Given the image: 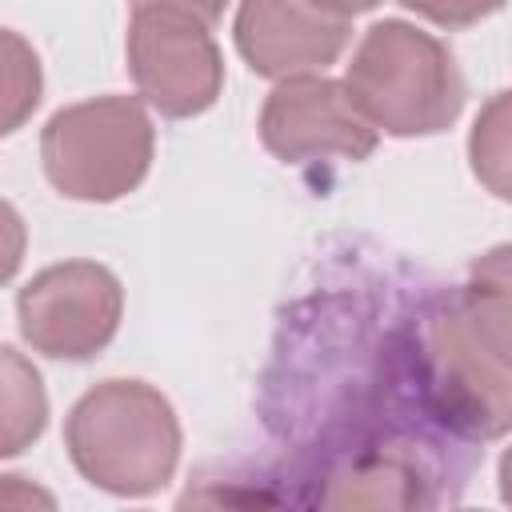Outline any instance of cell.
<instances>
[{
  "mask_svg": "<svg viewBox=\"0 0 512 512\" xmlns=\"http://www.w3.org/2000/svg\"><path fill=\"white\" fill-rule=\"evenodd\" d=\"M180 444L176 408L148 380H100L64 420V448L76 472L92 488L128 500L152 496L172 480Z\"/></svg>",
  "mask_w": 512,
  "mask_h": 512,
  "instance_id": "cell-1",
  "label": "cell"
},
{
  "mask_svg": "<svg viewBox=\"0 0 512 512\" xmlns=\"http://www.w3.org/2000/svg\"><path fill=\"white\" fill-rule=\"evenodd\" d=\"M428 388L452 420V428L468 436H504L512 420V388H508V272L496 280L468 284L424 336Z\"/></svg>",
  "mask_w": 512,
  "mask_h": 512,
  "instance_id": "cell-2",
  "label": "cell"
},
{
  "mask_svg": "<svg viewBox=\"0 0 512 512\" xmlns=\"http://www.w3.org/2000/svg\"><path fill=\"white\" fill-rule=\"evenodd\" d=\"M24 252H28V224L16 212V204L0 196V288L20 272Z\"/></svg>",
  "mask_w": 512,
  "mask_h": 512,
  "instance_id": "cell-12",
  "label": "cell"
},
{
  "mask_svg": "<svg viewBox=\"0 0 512 512\" xmlns=\"http://www.w3.org/2000/svg\"><path fill=\"white\" fill-rule=\"evenodd\" d=\"M224 4L228 0H132V8H160V12H176V16H188L204 28H212L220 16H224Z\"/></svg>",
  "mask_w": 512,
  "mask_h": 512,
  "instance_id": "cell-13",
  "label": "cell"
},
{
  "mask_svg": "<svg viewBox=\"0 0 512 512\" xmlns=\"http://www.w3.org/2000/svg\"><path fill=\"white\" fill-rule=\"evenodd\" d=\"M124 48L140 100L168 120H192L208 112L224 92L220 44L212 40V28L188 16L132 8Z\"/></svg>",
  "mask_w": 512,
  "mask_h": 512,
  "instance_id": "cell-6",
  "label": "cell"
},
{
  "mask_svg": "<svg viewBox=\"0 0 512 512\" xmlns=\"http://www.w3.org/2000/svg\"><path fill=\"white\" fill-rule=\"evenodd\" d=\"M124 320V284L96 260L40 268L16 296V324L32 352L52 360L100 356Z\"/></svg>",
  "mask_w": 512,
  "mask_h": 512,
  "instance_id": "cell-5",
  "label": "cell"
},
{
  "mask_svg": "<svg viewBox=\"0 0 512 512\" xmlns=\"http://www.w3.org/2000/svg\"><path fill=\"white\" fill-rule=\"evenodd\" d=\"M156 156V128L140 96H92L48 116L40 164L48 184L84 204L136 192Z\"/></svg>",
  "mask_w": 512,
  "mask_h": 512,
  "instance_id": "cell-4",
  "label": "cell"
},
{
  "mask_svg": "<svg viewBox=\"0 0 512 512\" xmlns=\"http://www.w3.org/2000/svg\"><path fill=\"white\" fill-rule=\"evenodd\" d=\"M0 504H48L52 508V496L32 488L24 476H0Z\"/></svg>",
  "mask_w": 512,
  "mask_h": 512,
  "instance_id": "cell-14",
  "label": "cell"
},
{
  "mask_svg": "<svg viewBox=\"0 0 512 512\" xmlns=\"http://www.w3.org/2000/svg\"><path fill=\"white\" fill-rule=\"evenodd\" d=\"M400 4L436 28H472L504 8V0H400Z\"/></svg>",
  "mask_w": 512,
  "mask_h": 512,
  "instance_id": "cell-11",
  "label": "cell"
},
{
  "mask_svg": "<svg viewBox=\"0 0 512 512\" xmlns=\"http://www.w3.org/2000/svg\"><path fill=\"white\" fill-rule=\"evenodd\" d=\"M380 132L352 104L344 80L324 72L276 80L260 108V144L284 164L368 160Z\"/></svg>",
  "mask_w": 512,
  "mask_h": 512,
  "instance_id": "cell-7",
  "label": "cell"
},
{
  "mask_svg": "<svg viewBox=\"0 0 512 512\" xmlns=\"http://www.w3.org/2000/svg\"><path fill=\"white\" fill-rule=\"evenodd\" d=\"M44 428L48 392L40 368L12 344H0V460L32 448L44 436Z\"/></svg>",
  "mask_w": 512,
  "mask_h": 512,
  "instance_id": "cell-9",
  "label": "cell"
},
{
  "mask_svg": "<svg viewBox=\"0 0 512 512\" xmlns=\"http://www.w3.org/2000/svg\"><path fill=\"white\" fill-rule=\"evenodd\" d=\"M312 4L328 8L332 16H344V20H352V16H360V12H372V8H376V4H384V0H312Z\"/></svg>",
  "mask_w": 512,
  "mask_h": 512,
  "instance_id": "cell-15",
  "label": "cell"
},
{
  "mask_svg": "<svg viewBox=\"0 0 512 512\" xmlns=\"http://www.w3.org/2000/svg\"><path fill=\"white\" fill-rule=\"evenodd\" d=\"M344 88L376 132L400 140L452 128L468 96L452 48L408 20H376L360 36Z\"/></svg>",
  "mask_w": 512,
  "mask_h": 512,
  "instance_id": "cell-3",
  "label": "cell"
},
{
  "mask_svg": "<svg viewBox=\"0 0 512 512\" xmlns=\"http://www.w3.org/2000/svg\"><path fill=\"white\" fill-rule=\"evenodd\" d=\"M236 52L264 80L324 72L348 48V20L312 0H240L232 20Z\"/></svg>",
  "mask_w": 512,
  "mask_h": 512,
  "instance_id": "cell-8",
  "label": "cell"
},
{
  "mask_svg": "<svg viewBox=\"0 0 512 512\" xmlns=\"http://www.w3.org/2000/svg\"><path fill=\"white\" fill-rule=\"evenodd\" d=\"M44 96V64L32 40L0 28V140L32 120Z\"/></svg>",
  "mask_w": 512,
  "mask_h": 512,
  "instance_id": "cell-10",
  "label": "cell"
}]
</instances>
